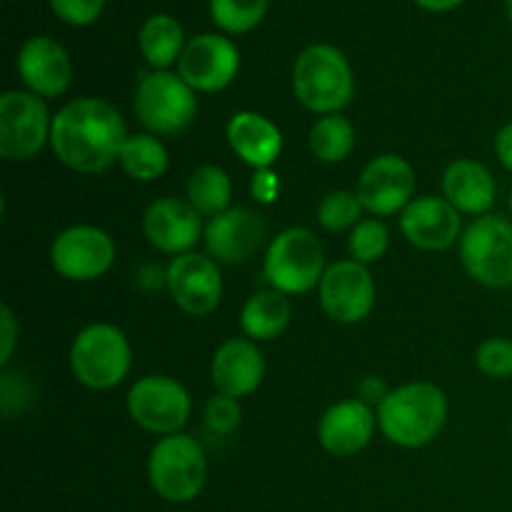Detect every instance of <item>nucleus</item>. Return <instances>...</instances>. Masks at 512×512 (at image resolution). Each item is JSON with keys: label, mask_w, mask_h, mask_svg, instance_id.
I'll use <instances>...</instances> for the list:
<instances>
[{"label": "nucleus", "mask_w": 512, "mask_h": 512, "mask_svg": "<svg viewBox=\"0 0 512 512\" xmlns=\"http://www.w3.org/2000/svg\"><path fill=\"white\" fill-rule=\"evenodd\" d=\"M443 195L458 213L485 215L495 203V178L483 163L460 158L445 170Z\"/></svg>", "instance_id": "23"}, {"label": "nucleus", "mask_w": 512, "mask_h": 512, "mask_svg": "<svg viewBox=\"0 0 512 512\" xmlns=\"http://www.w3.org/2000/svg\"><path fill=\"white\" fill-rule=\"evenodd\" d=\"M460 263L465 273L488 288L512 285V220L480 215L460 235Z\"/></svg>", "instance_id": "8"}, {"label": "nucleus", "mask_w": 512, "mask_h": 512, "mask_svg": "<svg viewBox=\"0 0 512 512\" xmlns=\"http://www.w3.org/2000/svg\"><path fill=\"white\" fill-rule=\"evenodd\" d=\"M148 478L155 493L168 503L198 498L208 480V463L198 440L183 433L160 438L150 450Z\"/></svg>", "instance_id": "4"}, {"label": "nucleus", "mask_w": 512, "mask_h": 512, "mask_svg": "<svg viewBox=\"0 0 512 512\" xmlns=\"http://www.w3.org/2000/svg\"><path fill=\"white\" fill-rule=\"evenodd\" d=\"M143 230L153 248L175 258L190 253L205 233L198 210L180 198H160L150 203L143 215Z\"/></svg>", "instance_id": "18"}, {"label": "nucleus", "mask_w": 512, "mask_h": 512, "mask_svg": "<svg viewBox=\"0 0 512 512\" xmlns=\"http://www.w3.org/2000/svg\"><path fill=\"white\" fill-rule=\"evenodd\" d=\"M185 45H188V40H185L183 23L175 15L155 13L140 25V55L153 70H168L170 65L178 63Z\"/></svg>", "instance_id": "24"}, {"label": "nucleus", "mask_w": 512, "mask_h": 512, "mask_svg": "<svg viewBox=\"0 0 512 512\" xmlns=\"http://www.w3.org/2000/svg\"><path fill=\"white\" fill-rule=\"evenodd\" d=\"M325 275V250L308 228H288L265 250V278L285 295H300L320 285Z\"/></svg>", "instance_id": "5"}, {"label": "nucleus", "mask_w": 512, "mask_h": 512, "mask_svg": "<svg viewBox=\"0 0 512 512\" xmlns=\"http://www.w3.org/2000/svg\"><path fill=\"white\" fill-rule=\"evenodd\" d=\"M378 415L363 400H343L325 410L318 425V440L330 455L348 458L360 453L375 433Z\"/></svg>", "instance_id": "20"}, {"label": "nucleus", "mask_w": 512, "mask_h": 512, "mask_svg": "<svg viewBox=\"0 0 512 512\" xmlns=\"http://www.w3.org/2000/svg\"><path fill=\"white\" fill-rule=\"evenodd\" d=\"M290 308L288 295L280 290H260V293L250 295L248 303L243 305L240 313V325L243 333L253 340H273L288 328Z\"/></svg>", "instance_id": "25"}, {"label": "nucleus", "mask_w": 512, "mask_h": 512, "mask_svg": "<svg viewBox=\"0 0 512 512\" xmlns=\"http://www.w3.org/2000/svg\"><path fill=\"white\" fill-rule=\"evenodd\" d=\"M505 10H508V20L512 25V0H505Z\"/></svg>", "instance_id": "40"}, {"label": "nucleus", "mask_w": 512, "mask_h": 512, "mask_svg": "<svg viewBox=\"0 0 512 512\" xmlns=\"http://www.w3.org/2000/svg\"><path fill=\"white\" fill-rule=\"evenodd\" d=\"M320 305L335 323L355 325L368 318L375 305V283L368 265L358 260L330 265L320 280Z\"/></svg>", "instance_id": "13"}, {"label": "nucleus", "mask_w": 512, "mask_h": 512, "mask_svg": "<svg viewBox=\"0 0 512 512\" xmlns=\"http://www.w3.org/2000/svg\"><path fill=\"white\" fill-rule=\"evenodd\" d=\"M390 245V233L380 220H360L350 235V255L358 263H375L385 255Z\"/></svg>", "instance_id": "31"}, {"label": "nucleus", "mask_w": 512, "mask_h": 512, "mask_svg": "<svg viewBox=\"0 0 512 512\" xmlns=\"http://www.w3.org/2000/svg\"><path fill=\"white\" fill-rule=\"evenodd\" d=\"M270 0H210V18L223 33H250L263 23Z\"/></svg>", "instance_id": "29"}, {"label": "nucleus", "mask_w": 512, "mask_h": 512, "mask_svg": "<svg viewBox=\"0 0 512 512\" xmlns=\"http://www.w3.org/2000/svg\"><path fill=\"white\" fill-rule=\"evenodd\" d=\"M448 420V398L433 383H408L390 390L378 405V425L390 443L423 448L438 438Z\"/></svg>", "instance_id": "2"}, {"label": "nucleus", "mask_w": 512, "mask_h": 512, "mask_svg": "<svg viewBox=\"0 0 512 512\" xmlns=\"http://www.w3.org/2000/svg\"><path fill=\"white\" fill-rule=\"evenodd\" d=\"M135 113L155 135H178L198 113L195 90L170 70L143 73L135 88Z\"/></svg>", "instance_id": "7"}, {"label": "nucleus", "mask_w": 512, "mask_h": 512, "mask_svg": "<svg viewBox=\"0 0 512 512\" xmlns=\"http://www.w3.org/2000/svg\"><path fill=\"white\" fill-rule=\"evenodd\" d=\"M250 193H253V198L258 200V203H275L280 195V178L278 173H273L270 168L265 170H255V178H253V185H250Z\"/></svg>", "instance_id": "35"}, {"label": "nucleus", "mask_w": 512, "mask_h": 512, "mask_svg": "<svg viewBox=\"0 0 512 512\" xmlns=\"http://www.w3.org/2000/svg\"><path fill=\"white\" fill-rule=\"evenodd\" d=\"M413 190L415 173L408 160L385 153L365 165L355 193L368 213L385 218V215H395L408 208Z\"/></svg>", "instance_id": "15"}, {"label": "nucleus", "mask_w": 512, "mask_h": 512, "mask_svg": "<svg viewBox=\"0 0 512 512\" xmlns=\"http://www.w3.org/2000/svg\"><path fill=\"white\" fill-rule=\"evenodd\" d=\"M240 70V50L223 33H200L188 40L178 60V75L195 93L228 88Z\"/></svg>", "instance_id": "11"}, {"label": "nucleus", "mask_w": 512, "mask_h": 512, "mask_svg": "<svg viewBox=\"0 0 512 512\" xmlns=\"http://www.w3.org/2000/svg\"><path fill=\"white\" fill-rule=\"evenodd\" d=\"M240 423V405L235 398L228 395H215L205 405V425L215 435H230Z\"/></svg>", "instance_id": "34"}, {"label": "nucleus", "mask_w": 512, "mask_h": 512, "mask_svg": "<svg viewBox=\"0 0 512 512\" xmlns=\"http://www.w3.org/2000/svg\"><path fill=\"white\" fill-rule=\"evenodd\" d=\"M213 385L220 395L228 398H245L255 393L265 378V360L263 353L255 348L253 340L233 338L220 345L213 355L210 365Z\"/></svg>", "instance_id": "21"}, {"label": "nucleus", "mask_w": 512, "mask_h": 512, "mask_svg": "<svg viewBox=\"0 0 512 512\" xmlns=\"http://www.w3.org/2000/svg\"><path fill=\"white\" fill-rule=\"evenodd\" d=\"M130 345L123 330L95 323L80 330L70 348L73 375L90 390H110L125 380L130 370Z\"/></svg>", "instance_id": "6"}, {"label": "nucleus", "mask_w": 512, "mask_h": 512, "mask_svg": "<svg viewBox=\"0 0 512 512\" xmlns=\"http://www.w3.org/2000/svg\"><path fill=\"white\" fill-rule=\"evenodd\" d=\"M115 245L105 230L93 225H75L63 230L50 245V263L55 273L73 283H88L113 268Z\"/></svg>", "instance_id": "12"}, {"label": "nucleus", "mask_w": 512, "mask_h": 512, "mask_svg": "<svg viewBox=\"0 0 512 512\" xmlns=\"http://www.w3.org/2000/svg\"><path fill=\"white\" fill-rule=\"evenodd\" d=\"M18 75L30 93L40 98H58L73 80V63L63 45L50 35H33L18 50Z\"/></svg>", "instance_id": "17"}, {"label": "nucleus", "mask_w": 512, "mask_h": 512, "mask_svg": "<svg viewBox=\"0 0 512 512\" xmlns=\"http://www.w3.org/2000/svg\"><path fill=\"white\" fill-rule=\"evenodd\" d=\"M475 363L480 373L488 378L505 380L512 378V340L508 338H490L475 350Z\"/></svg>", "instance_id": "32"}, {"label": "nucleus", "mask_w": 512, "mask_h": 512, "mask_svg": "<svg viewBox=\"0 0 512 512\" xmlns=\"http://www.w3.org/2000/svg\"><path fill=\"white\" fill-rule=\"evenodd\" d=\"M510 218H512V190H510Z\"/></svg>", "instance_id": "41"}, {"label": "nucleus", "mask_w": 512, "mask_h": 512, "mask_svg": "<svg viewBox=\"0 0 512 512\" xmlns=\"http://www.w3.org/2000/svg\"><path fill=\"white\" fill-rule=\"evenodd\" d=\"M355 148V128L340 113L323 115L310 130V150L320 163H343Z\"/></svg>", "instance_id": "28"}, {"label": "nucleus", "mask_w": 512, "mask_h": 512, "mask_svg": "<svg viewBox=\"0 0 512 512\" xmlns=\"http://www.w3.org/2000/svg\"><path fill=\"white\" fill-rule=\"evenodd\" d=\"M203 235L215 263H248L268 240V223L253 210L233 208L210 220Z\"/></svg>", "instance_id": "16"}, {"label": "nucleus", "mask_w": 512, "mask_h": 512, "mask_svg": "<svg viewBox=\"0 0 512 512\" xmlns=\"http://www.w3.org/2000/svg\"><path fill=\"white\" fill-rule=\"evenodd\" d=\"M495 153H498L500 163L508 170H512V123L503 125L500 133L495 135Z\"/></svg>", "instance_id": "38"}, {"label": "nucleus", "mask_w": 512, "mask_h": 512, "mask_svg": "<svg viewBox=\"0 0 512 512\" xmlns=\"http://www.w3.org/2000/svg\"><path fill=\"white\" fill-rule=\"evenodd\" d=\"M413 3L428 13H450V10L460 8L465 0H413Z\"/></svg>", "instance_id": "39"}, {"label": "nucleus", "mask_w": 512, "mask_h": 512, "mask_svg": "<svg viewBox=\"0 0 512 512\" xmlns=\"http://www.w3.org/2000/svg\"><path fill=\"white\" fill-rule=\"evenodd\" d=\"M293 93L303 108L318 115H335L355 93L353 68L343 50L330 43H313L295 58Z\"/></svg>", "instance_id": "3"}, {"label": "nucleus", "mask_w": 512, "mask_h": 512, "mask_svg": "<svg viewBox=\"0 0 512 512\" xmlns=\"http://www.w3.org/2000/svg\"><path fill=\"white\" fill-rule=\"evenodd\" d=\"M0 318H3V350H0V365H8L15 348V338H18V325H15V318L13 313H10L8 305L0 308Z\"/></svg>", "instance_id": "36"}, {"label": "nucleus", "mask_w": 512, "mask_h": 512, "mask_svg": "<svg viewBox=\"0 0 512 512\" xmlns=\"http://www.w3.org/2000/svg\"><path fill=\"white\" fill-rule=\"evenodd\" d=\"M228 143L250 168L265 170L280 158L283 133L273 120L253 110H240L228 123Z\"/></svg>", "instance_id": "22"}, {"label": "nucleus", "mask_w": 512, "mask_h": 512, "mask_svg": "<svg viewBox=\"0 0 512 512\" xmlns=\"http://www.w3.org/2000/svg\"><path fill=\"white\" fill-rule=\"evenodd\" d=\"M53 118L43 98L30 90L0 95V155L5 160H30L50 140Z\"/></svg>", "instance_id": "9"}, {"label": "nucleus", "mask_w": 512, "mask_h": 512, "mask_svg": "<svg viewBox=\"0 0 512 512\" xmlns=\"http://www.w3.org/2000/svg\"><path fill=\"white\" fill-rule=\"evenodd\" d=\"M400 230L420 250H445L458 243L460 213L445 198L425 195L410 200L400 215Z\"/></svg>", "instance_id": "19"}, {"label": "nucleus", "mask_w": 512, "mask_h": 512, "mask_svg": "<svg viewBox=\"0 0 512 512\" xmlns=\"http://www.w3.org/2000/svg\"><path fill=\"white\" fill-rule=\"evenodd\" d=\"M233 200V183L228 173L218 165H200L188 178V203L198 210L203 218H218L228 213Z\"/></svg>", "instance_id": "26"}, {"label": "nucleus", "mask_w": 512, "mask_h": 512, "mask_svg": "<svg viewBox=\"0 0 512 512\" xmlns=\"http://www.w3.org/2000/svg\"><path fill=\"white\" fill-rule=\"evenodd\" d=\"M190 393L168 375H145L130 388L128 413L143 430L155 435L180 433L190 418Z\"/></svg>", "instance_id": "10"}, {"label": "nucleus", "mask_w": 512, "mask_h": 512, "mask_svg": "<svg viewBox=\"0 0 512 512\" xmlns=\"http://www.w3.org/2000/svg\"><path fill=\"white\" fill-rule=\"evenodd\" d=\"M120 168L140 183H150L168 173V148L155 135H128L120 150Z\"/></svg>", "instance_id": "27"}, {"label": "nucleus", "mask_w": 512, "mask_h": 512, "mask_svg": "<svg viewBox=\"0 0 512 512\" xmlns=\"http://www.w3.org/2000/svg\"><path fill=\"white\" fill-rule=\"evenodd\" d=\"M170 298L188 315H210L223 298L220 268L210 255L185 253L173 258L165 273Z\"/></svg>", "instance_id": "14"}, {"label": "nucleus", "mask_w": 512, "mask_h": 512, "mask_svg": "<svg viewBox=\"0 0 512 512\" xmlns=\"http://www.w3.org/2000/svg\"><path fill=\"white\" fill-rule=\"evenodd\" d=\"M510 430H512V425H510Z\"/></svg>", "instance_id": "42"}, {"label": "nucleus", "mask_w": 512, "mask_h": 512, "mask_svg": "<svg viewBox=\"0 0 512 512\" xmlns=\"http://www.w3.org/2000/svg\"><path fill=\"white\" fill-rule=\"evenodd\" d=\"M125 123L118 110L100 98H75L55 113L50 145L60 163L78 173L95 175L120 158Z\"/></svg>", "instance_id": "1"}, {"label": "nucleus", "mask_w": 512, "mask_h": 512, "mask_svg": "<svg viewBox=\"0 0 512 512\" xmlns=\"http://www.w3.org/2000/svg\"><path fill=\"white\" fill-rule=\"evenodd\" d=\"M388 393L390 390L385 388L383 385V380H378V378H373V375H370V378H365L363 383H360V398H363V403H383L385 398H388Z\"/></svg>", "instance_id": "37"}, {"label": "nucleus", "mask_w": 512, "mask_h": 512, "mask_svg": "<svg viewBox=\"0 0 512 512\" xmlns=\"http://www.w3.org/2000/svg\"><path fill=\"white\" fill-rule=\"evenodd\" d=\"M55 18L73 28H88L103 15L105 0H48Z\"/></svg>", "instance_id": "33"}, {"label": "nucleus", "mask_w": 512, "mask_h": 512, "mask_svg": "<svg viewBox=\"0 0 512 512\" xmlns=\"http://www.w3.org/2000/svg\"><path fill=\"white\" fill-rule=\"evenodd\" d=\"M360 203L358 193H348V190H335V193L325 195V200L318 208V220L325 230L330 233H340V230L350 228V225H358Z\"/></svg>", "instance_id": "30"}]
</instances>
